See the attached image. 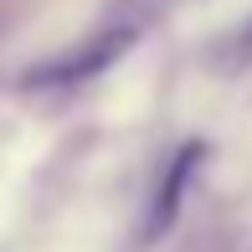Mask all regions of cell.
I'll list each match as a JSON object with an SVG mask.
<instances>
[{"mask_svg":"<svg viewBox=\"0 0 252 252\" xmlns=\"http://www.w3.org/2000/svg\"><path fill=\"white\" fill-rule=\"evenodd\" d=\"M124 47H129V36H103L98 47H88V52H72V57H62V62H52V67H41V72H31V83H83V77H93L103 72V67L113 62Z\"/></svg>","mask_w":252,"mask_h":252,"instance_id":"cell-1","label":"cell"},{"mask_svg":"<svg viewBox=\"0 0 252 252\" xmlns=\"http://www.w3.org/2000/svg\"><path fill=\"white\" fill-rule=\"evenodd\" d=\"M196 159H201V144H190V150L170 165L165 186H159V196H155V211H150V232H165L170 226V216H175L180 196H186V180H190V170H196Z\"/></svg>","mask_w":252,"mask_h":252,"instance_id":"cell-2","label":"cell"}]
</instances>
